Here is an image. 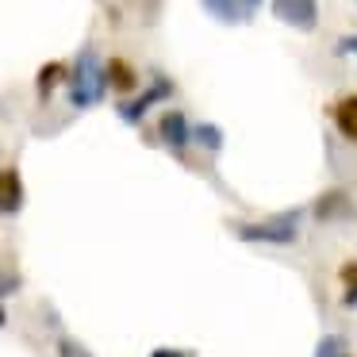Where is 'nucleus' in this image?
<instances>
[{"mask_svg":"<svg viewBox=\"0 0 357 357\" xmlns=\"http://www.w3.org/2000/svg\"><path fill=\"white\" fill-rule=\"evenodd\" d=\"M200 4L211 20H219V24H246V12H242L238 0H200Z\"/></svg>","mask_w":357,"mask_h":357,"instance_id":"nucleus-9","label":"nucleus"},{"mask_svg":"<svg viewBox=\"0 0 357 357\" xmlns=\"http://www.w3.org/2000/svg\"><path fill=\"white\" fill-rule=\"evenodd\" d=\"M342 354H349L342 334H326V338L315 346V357H342Z\"/></svg>","mask_w":357,"mask_h":357,"instance_id":"nucleus-14","label":"nucleus"},{"mask_svg":"<svg viewBox=\"0 0 357 357\" xmlns=\"http://www.w3.org/2000/svg\"><path fill=\"white\" fill-rule=\"evenodd\" d=\"M24 208V181L16 169H0V215H16Z\"/></svg>","mask_w":357,"mask_h":357,"instance_id":"nucleus-6","label":"nucleus"},{"mask_svg":"<svg viewBox=\"0 0 357 357\" xmlns=\"http://www.w3.org/2000/svg\"><path fill=\"white\" fill-rule=\"evenodd\" d=\"M62 354H66V357H89V354H85V349H77V346H70V342H62Z\"/></svg>","mask_w":357,"mask_h":357,"instance_id":"nucleus-18","label":"nucleus"},{"mask_svg":"<svg viewBox=\"0 0 357 357\" xmlns=\"http://www.w3.org/2000/svg\"><path fill=\"white\" fill-rule=\"evenodd\" d=\"M150 357H192L188 349H154Z\"/></svg>","mask_w":357,"mask_h":357,"instance_id":"nucleus-16","label":"nucleus"},{"mask_svg":"<svg viewBox=\"0 0 357 357\" xmlns=\"http://www.w3.org/2000/svg\"><path fill=\"white\" fill-rule=\"evenodd\" d=\"M273 16L296 31H315L319 27V0H273Z\"/></svg>","mask_w":357,"mask_h":357,"instance_id":"nucleus-3","label":"nucleus"},{"mask_svg":"<svg viewBox=\"0 0 357 357\" xmlns=\"http://www.w3.org/2000/svg\"><path fill=\"white\" fill-rule=\"evenodd\" d=\"M334 127H338L342 139L357 142V93L342 96V100L334 104Z\"/></svg>","mask_w":357,"mask_h":357,"instance_id":"nucleus-7","label":"nucleus"},{"mask_svg":"<svg viewBox=\"0 0 357 357\" xmlns=\"http://www.w3.org/2000/svg\"><path fill=\"white\" fill-rule=\"evenodd\" d=\"M104 81H108L116 93H131V89L139 85V73H135L123 58H112V62L104 66Z\"/></svg>","mask_w":357,"mask_h":357,"instance_id":"nucleus-8","label":"nucleus"},{"mask_svg":"<svg viewBox=\"0 0 357 357\" xmlns=\"http://www.w3.org/2000/svg\"><path fill=\"white\" fill-rule=\"evenodd\" d=\"M62 77H66V66H62V62L43 66V70H39V96H47V93H50V89H54Z\"/></svg>","mask_w":357,"mask_h":357,"instance_id":"nucleus-13","label":"nucleus"},{"mask_svg":"<svg viewBox=\"0 0 357 357\" xmlns=\"http://www.w3.org/2000/svg\"><path fill=\"white\" fill-rule=\"evenodd\" d=\"M234 238H242V242H269V246H288V242L300 238V211H284V215L265 219V223H238V227H234Z\"/></svg>","mask_w":357,"mask_h":357,"instance_id":"nucleus-2","label":"nucleus"},{"mask_svg":"<svg viewBox=\"0 0 357 357\" xmlns=\"http://www.w3.org/2000/svg\"><path fill=\"white\" fill-rule=\"evenodd\" d=\"M192 139L200 142L204 150H211V154H219V150H223V131H219L215 123H200V127H192Z\"/></svg>","mask_w":357,"mask_h":357,"instance_id":"nucleus-10","label":"nucleus"},{"mask_svg":"<svg viewBox=\"0 0 357 357\" xmlns=\"http://www.w3.org/2000/svg\"><path fill=\"white\" fill-rule=\"evenodd\" d=\"M342 357H349V354H342Z\"/></svg>","mask_w":357,"mask_h":357,"instance_id":"nucleus-21","label":"nucleus"},{"mask_svg":"<svg viewBox=\"0 0 357 357\" xmlns=\"http://www.w3.org/2000/svg\"><path fill=\"white\" fill-rule=\"evenodd\" d=\"M238 4H242V12H246V20L254 16L257 8H261V0H238Z\"/></svg>","mask_w":357,"mask_h":357,"instance_id":"nucleus-17","label":"nucleus"},{"mask_svg":"<svg viewBox=\"0 0 357 357\" xmlns=\"http://www.w3.org/2000/svg\"><path fill=\"white\" fill-rule=\"evenodd\" d=\"M342 303H346V307H357V261L342 265Z\"/></svg>","mask_w":357,"mask_h":357,"instance_id":"nucleus-12","label":"nucleus"},{"mask_svg":"<svg viewBox=\"0 0 357 357\" xmlns=\"http://www.w3.org/2000/svg\"><path fill=\"white\" fill-rule=\"evenodd\" d=\"M158 135H162V142L173 150V154H185L188 142H192V127H188L185 112H165L162 123H158Z\"/></svg>","mask_w":357,"mask_h":357,"instance_id":"nucleus-5","label":"nucleus"},{"mask_svg":"<svg viewBox=\"0 0 357 357\" xmlns=\"http://www.w3.org/2000/svg\"><path fill=\"white\" fill-rule=\"evenodd\" d=\"M8 288H16V280H4V277H0V292H8Z\"/></svg>","mask_w":357,"mask_h":357,"instance_id":"nucleus-19","label":"nucleus"},{"mask_svg":"<svg viewBox=\"0 0 357 357\" xmlns=\"http://www.w3.org/2000/svg\"><path fill=\"white\" fill-rule=\"evenodd\" d=\"M8 323V311H4V303H0V326Z\"/></svg>","mask_w":357,"mask_h":357,"instance_id":"nucleus-20","label":"nucleus"},{"mask_svg":"<svg viewBox=\"0 0 357 357\" xmlns=\"http://www.w3.org/2000/svg\"><path fill=\"white\" fill-rule=\"evenodd\" d=\"M315 211H319V219H334V215H349L354 208H346V196L342 192H326Z\"/></svg>","mask_w":357,"mask_h":357,"instance_id":"nucleus-11","label":"nucleus"},{"mask_svg":"<svg viewBox=\"0 0 357 357\" xmlns=\"http://www.w3.org/2000/svg\"><path fill=\"white\" fill-rule=\"evenodd\" d=\"M104 89H108L104 66H100V58H96V50L85 47L77 54V62H73V70H70V104L73 108H93V104L104 100Z\"/></svg>","mask_w":357,"mask_h":357,"instance_id":"nucleus-1","label":"nucleus"},{"mask_svg":"<svg viewBox=\"0 0 357 357\" xmlns=\"http://www.w3.org/2000/svg\"><path fill=\"white\" fill-rule=\"evenodd\" d=\"M338 54H354V58H357V35H346V39H338Z\"/></svg>","mask_w":357,"mask_h":357,"instance_id":"nucleus-15","label":"nucleus"},{"mask_svg":"<svg viewBox=\"0 0 357 357\" xmlns=\"http://www.w3.org/2000/svg\"><path fill=\"white\" fill-rule=\"evenodd\" d=\"M173 93V81H165V77H158L154 85L146 89L142 96H135V100H127V104H119V116H123V123H142V116H146L150 108H154L158 100H165V96Z\"/></svg>","mask_w":357,"mask_h":357,"instance_id":"nucleus-4","label":"nucleus"}]
</instances>
